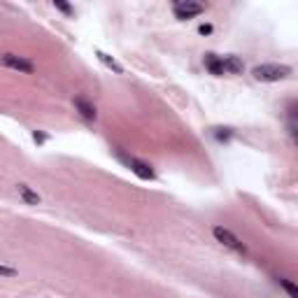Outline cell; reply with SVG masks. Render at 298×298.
I'll use <instances>...</instances> for the list:
<instances>
[{"label": "cell", "instance_id": "1", "mask_svg": "<svg viewBox=\"0 0 298 298\" xmlns=\"http://www.w3.org/2000/svg\"><path fill=\"white\" fill-rule=\"evenodd\" d=\"M252 74L258 82H280L292 74V68L289 66H280V63H264V66H256L252 70Z\"/></svg>", "mask_w": 298, "mask_h": 298}, {"label": "cell", "instance_id": "2", "mask_svg": "<svg viewBox=\"0 0 298 298\" xmlns=\"http://www.w3.org/2000/svg\"><path fill=\"white\" fill-rule=\"evenodd\" d=\"M172 12H175L177 19H191V16L205 12V5L203 2H196V0H177L175 5H172Z\"/></svg>", "mask_w": 298, "mask_h": 298}, {"label": "cell", "instance_id": "3", "mask_svg": "<svg viewBox=\"0 0 298 298\" xmlns=\"http://www.w3.org/2000/svg\"><path fill=\"white\" fill-rule=\"evenodd\" d=\"M212 233H214V238H217L224 247H228V250L238 252V254H244V252H247V247H244V244L240 242V240H238V238L233 236L228 228H224V226H214V230H212Z\"/></svg>", "mask_w": 298, "mask_h": 298}, {"label": "cell", "instance_id": "4", "mask_svg": "<svg viewBox=\"0 0 298 298\" xmlns=\"http://www.w3.org/2000/svg\"><path fill=\"white\" fill-rule=\"evenodd\" d=\"M2 63L10 66V68H14V70H19V72H28V74L35 70V66L30 61L21 58V56H14V54H5V56H2Z\"/></svg>", "mask_w": 298, "mask_h": 298}, {"label": "cell", "instance_id": "5", "mask_svg": "<svg viewBox=\"0 0 298 298\" xmlns=\"http://www.w3.org/2000/svg\"><path fill=\"white\" fill-rule=\"evenodd\" d=\"M126 163H128V168L133 170L140 180H154V170H152L149 163L138 161V158H126Z\"/></svg>", "mask_w": 298, "mask_h": 298}, {"label": "cell", "instance_id": "6", "mask_svg": "<svg viewBox=\"0 0 298 298\" xmlns=\"http://www.w3.org/2000/svg\"><path fill=\"white\" fill-rule=\"evenodd\" d=\"M222 68H224V72H230V74H240L244 70V63H242V58L240 56H224L222 58Z\"/></svg>", "mask_w": 298, "mask_h": 298}, {"label": "cell", "instance_id": "7", "mask_svg": "<svg viewBox=\"0 0 298 298\" xmlns=\"http://www.w3.org/2000/svg\"><path fill=\"white\" fill-rule=\"evenodd\" d=\"M74 110H77L84 119H88V122H94V119H96V108L86 100V98H82V96L74 98Z\"/></svg>", "mask_w": 298, "mask_h": 298}, {"label": "cell", "instance_id": "8", "mask_svg": "<svg viewBox=\"0 0 298 298\" xmlns=\"http://www.w3.org/2000/svg\"><path fill=\"white\" fill-rule=\"evenodd\" d=\"M205 68L210 70L212 74H217V77H222L224 74V68H222V58L214 54H205Z\"/></svg>", "mask_w": 298, "mask_h": 298}, {"label": "cell", "instance_id": "9", "mask_svg": "<svg viewBox=\"0 0 298 298\" xmlns=\"http://www.w3.org/2000/svg\"><path fill=\"white\" fill-rule=\"evenodd\" d=\"M16 191H19V196L24 198L28 205H38V203H40V196H38V194H35V191L30 189L28 184H19V186H16Z\"/></svg>", "mask_w": 298, "mask_h": 298}, {"label": "cell", "instance_id": "10", "mask_svg": "<svg viewBox=\"0 0 298 298\" xmlns=\"http://www.w3.org/2000/svg\"><path fill=\"white\" fill-rule=\"evenodd\" d=\"M96 56H98V61H100L102 66H108V68H110V70H114L116 74H122V72H124L122 66H119V63H116L114 58H112V56L105 54V52H96Z\"/></svg>", "mask_w": 298, "mask_h": 298}, {"label": "cell", "instance_id": "11", "mask_svg": "<svg viewBox=\"0 0 298 298\" xmlns=\"http://www.w3.org/2000/svg\"><path fill=\"white\" fill-rule=\"evenodd\" d=\"M280 284H282V289H284V292L289 294L292 298H298V289H296L294 282H289V280H280Z\"/></svg>", "mask_w": 298, "mask_h": 298}, {"label": "cell", "instance_id": "12", "mask_svg": "<svg viewBox=\"0 0 298 298\" xmlns=\"http://www.w3.org/2000/svg\"><path fill=\"white\" fill-rule=\"evenodd\" d=\"M54 5H56V10H61V12H63V14H68V16L72 14V7H70L68 2H61V0H56Z\"/></svg>", "mask_w": 298, "mask_h": 298}, {"label": "cell", "instance_id": "13", "mask_svg": "<svg viewBox=\"0 0 298 298\" xmlns=\"http://www.w3.org/2000/svg\"><path fill=\"white\" fill-rule=\"evenodd\" d=\"M0 275H2V278H14V275H16V270H14V268H10V266L0 264Z\"/></svg>", "mask_w": 298, "mask_h": 298}, {"label": "cell", "instance_id": "14", "mask_svg": "<svg viewBox=\"0 0 298 298\" xmlns=\"http://www.w3.org/2000/svg\"><path fill=\"white\" fill-rule=\"evenodd\" d=\"M230 138V128H217V140H226Z\"/></svg>", "mask_w": 298, "mask_h": 298}, {"label": "cell", "instance_id": "15", "mask_svg": "<svg viewBox=\"0 0 298 298\" xmlns=\"http://www.w3.org/2000/svg\"><path fill=\"white\" fill-rule=\"evenodd\" d=\"M198 33H200V35H210L212 33V26H210V24H203V26L198 28Z\"/></svg>", "mask_w": 298, "mask_h": 298}, {"label": "cell", "instance_id": "16", "mask_svg": "<svg viewBox=\"0 0 298 298\" xmlns=\"http://www.w3.org/2000/svg\"><path fill=\"white\" fill-rule=\"evenodd\" d=\"M33 140L35 142H44V136L42 133H33Z\"/></svg>", "mask_w": 298, "mask_h": 298}]
</instances>
